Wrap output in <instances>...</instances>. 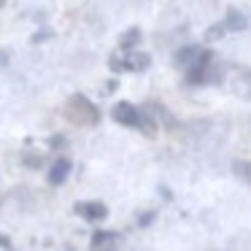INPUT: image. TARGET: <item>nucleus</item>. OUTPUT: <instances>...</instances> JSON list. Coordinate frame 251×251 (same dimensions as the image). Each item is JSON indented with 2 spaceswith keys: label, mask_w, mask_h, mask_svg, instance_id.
I'll return each instance as SVG.
<instances>
[{
  "label": "nucleus",
  "mask_w": 251,
  "mask_h": 251,
  "mask_svg": "<svg viewBox=\"0 0 251 251\" xmlns=\"http://www.w3.org/2000/svg\"><path fill=\"white\" fill-rule=\"evenodd\" d=\"M65 119L76 127H95L100 122V111L95 108V103L87 100L84 95H73L65 103Z\"/></svg>",
  "instance_id": "3"
},
{
  "label": "nucleus",
  "mask_w": 251,
  "mask_h": 251,
  "mask_svg": "<svg viewBox=\"0 0 251 251\" xmlns=\"http://www.w3.org/2000/svg\"><path fill=\"white\" fill-rule=\"evenodd\" d=\"M92 251H116V235L114 232H95Z\"/></svg>",
  "instance_id": "7"
},
{
  "label": "nucleus",
  "mask_w": 251,
  "mask_h": 251,
  "mask_svg": "<svg viewBox=\"0 0 251 251\" xmlns=\"http://www.w3.org/2000/svg\"><path fill=\"white\" fill-rule=\"evenodd\" d=\"M176 62H178V68L186 73V81L192 84H208V81H216L219 73L216 65H213V54L208 49H202V46H189V49H181L178 54H176Z\"/></svg>",
  "instance_id": "1"
},
{
  "label": "nucleus",
  "mask_w": 251,
  "mask_h": 251,
  "mask_svg": "<svg viewBox=\"0 0 251 251\" xmlns=\"http://www.w3.org/2000/svg\"><path fill=\"white\" fill-rule=\"evenodd\" d=\"M76 213L87 222H103L108 216V205H103L100 200H81L76 202Z\"/></svg>",
  "instance_id": "4"
},
{
  "label": "nucleus",
  "mask_w": 251,
  "mask_h": 251,
  "mask_svg": "<svg viewBox=\"0 0 251 251\" xmlns=\"http://www.w3.org/2000/svg\"><path fill=\"white\" fill-rule=\"evenodd\" d=\"M151 57L141 54V51H122V65L116 71H146Z\"/></svg>",
  "instance_id": "5"
},
{
  "label": "nucleus",
  "mask_w": 251,
  "mask_h": 251,
  "mask_svg": "<svg viewBox=\"0 0 251 251\" xmlns=\"http://www.w3.org/2000/svg\"><path fill=\"white\" fill-rule=\"evenodd\" d=\"M71 173V159L68 157H60L54 165H51V173H49V184H62Z\"/></svg>",
  "instance_id": "6"
},
{
  "label": "nucleus",
  "mask_w": 251,
  "mask_h": 251,
  "mask_svg": "<svg viewBox=\"0 0 251 251\" xmlns=\"http://www.w3.org/2000/svg\"><path fill=\"white\" fill-rule=\"evenodd\" d=\"M111 116H114L116 125L141 130V132H146V135H157V125H154V119L143 108H135L132 103H116L114 108H111Z\"/></svg>",
  "instance_id": "2"
}]
</instances>
